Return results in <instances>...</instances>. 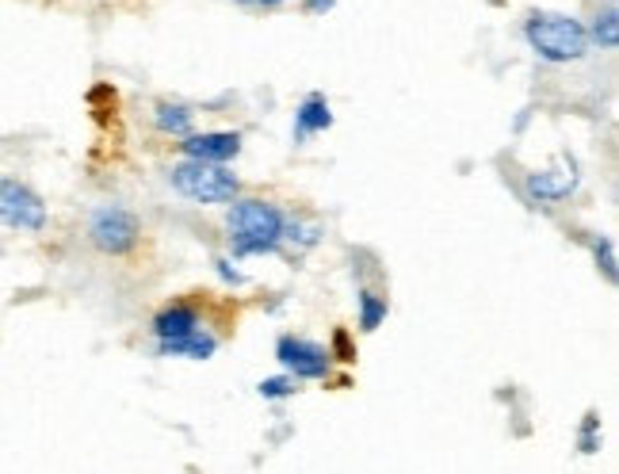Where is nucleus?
I'll return each mask as SVG.
<instances>
[{
    "label": "nucleus",
    "mask_w": 619,
    "mask_h": 474,
    "mask_svg": "<svg viewBox=\"0 0 619 474\" xmlns=\"http://www.w3.org/2000/svg\"><path fill=\"white\" fill-rule=\"evenodd\" d=\"M233 256L276 253L284 241V211L268 199H237L226 214Z\"/></svg>",
    "instance_id": "1"
},
{
    "label": "nucleus",
    "mask_w": 619,
    "mask_h": 474,
    "mask_svg": "<svg viewBox=\"0 0 619 474\" xmlns=\"http://www.w3.org/2000/svg\"><path fill=\"white\" fill-rule=\"evenodd\" d=\"M524 38L543 62H554V66L582 62L593 46L589 27L577 23L574 15H559V12H532L528 15Z\"/></svg>",
    "instance_id": "2"
},
{
    "label": "nucleus",
    "mask_w": 619,
    "mask_h": 474,
    "mask_svg": "<svg viewBox=\"0 0 619 474\" xmlns=\"http://www.w3.org/2000/svg\"><path fill=\"white\" fill-rule=\"evenodd\" d=\"M173 188L188 196L191 203H233L241 191V180L226 173V165H219V161L184 157L180 165H173Z\"/></svg>",
    "instance_id": "3"
},
{
    "label": "nucleus",
    "mask_w": 619,
    "mask_h": 474,
    "mask_svg": "<svg viewBox=\"0 0 619 474\" xmlns=\"http://www.w3.org/2000/svg\"><path fill=\"white\" fill-rule=\"evenodd\" d=\"M142 238V222L134 211H126V207H96L92 219H88V241H92L100 253L108 256H126L134 245H139Z\"/></svg>",
    "instance_id": "4"
},
{
    "label": "nucleus",
    "mask_w": 619,
    "mask_h": 474,
    "mask_svg": "<svg viewBox=\"0 0 619 474\" xmlns=\"http://www.w3.org/2000/svg\"><path fill=\"white\" fill-rule=\"evenodd\" d=\"M0 222L12 230H27L38 234L46 227V203L38 199V191H31L20 180H0Z\"/></svg>",
    "instance_id": "5"
},
{
    "label": "nucleus",
    "mask_w": 619,
    "mask_h": 474,
    "mask_svg": "<svg viewBox=\"0 0 619 474\" xmlns=\"http://www.w3.org/2000/svg\"><path fill=\"white\" fill-rule=\"evenodd\" d=\"M276 360L287 367V375H295V379H325L329 364H333V352L321 349V344H313V341H302V337H279Z\"/></svg>",
    "instance_id": "6"
},
{
    "label": "nucleus",
    "mask_w": 619,
    "mask_h": 474,
    "mask_svg": "<svg viewBox=\"0 0 619 474\" xmlns=\"http://www.w3.org/2000/svg\"><path fill=\"white\" fill-rule=\"evenodd\" d=\"M184 157H196V161H219L226 165L241 154V134L237 131H203V134H184L180 142Z\"/></svg>",
    "instance_id": "7"
},
{
    "label": "nucleus",
    "mask_w": 619,
    "mask_h": 474,
    "mask_svg": "<svg viewBox=\"0 0 619 474\" xmlns=\"http://www.w3.org/2000/svg\"><path fill=\"white\" fill-rule=\"evenodd\" d=\"M577 188V165L566 157V165L562 168H546V173H532L524 180V191L532 203H559V199H566L570 191Z\"/></svg>",
    "instance_id": "8"
},
{
    "label": "nucleus",
    "mask_w": 619,
    "mask_h": 474,
    "mask_svg": "<svg viewBox=\"0 0 619 474\" xmlns=\"http://www.w3.org/2000/svg\"><path fill=\"white\" fill-rule=\"evenodd\" d=\"M333 126V111H329V100L325 96H307V100L299 103V111H295V139H310V134L318 131H329Z\"/></svg>",
    "instance_id": "9"
},
{
    "label": "nucleus",
    "mask_w": 619,
    "mask_h": 474,
    "mask_svg": "<svg viewBox=\"0 0 619 474\" xmlns=\"http://www.w3.org/2000/svg\"><path fill=\"white\" fill-rule=\"evenodd\" d=\"M157 352H161V356L211 360L214 352H219V341H214L211 333H199V329H191V333H184V337H173V341H157Z\"/></svg>",
    "instance_id": "10"
},
{
    "label": "nucleus",
    "mask_w": 619,
    "mask_h": 474,
    "mask_svg": "<svg viewBox=\"0 0 619 474\" xmlns=\"http://www.w3.org/2000/svg\"><path fill=\"white\" fill-rule=\"evenodd\" d=\"M196 326H199V310H196V307H184V302H176V307H165V310H161V315L154 318L157 341H173V337L191 333Z\"/></svg>",
    "instance_id": "11"
},
{
    "label": "nucleus",
    "mask_w": 619,
    "mask_h": 474,
    "mask_svg": "<svg viewBox=\"0 0 619 474\" xmlns=\"http://www.w3.org/2000/svg\"><path fill=\"white\" fill-rule=\"evenodd\" d=\"M154 123L161 134H173V139H184V134H191V126H196V115H191L184 103H157L154 111Z\"/></svg>",
    "instance_id": "12"
},
{
    "label": "nucleus",
    "mask_w": 619,
    "mask_h": 474,
    "mask_svg": "<svg viewBox=\"0 0 619 474\" xmlns=\"http://www.w3.org/2000/svg\"><path fill=\"white\" fill-rule=\"evenodd\" d=\"M383 321H387V299L375 291H360V329H364V333H375Z\"/></svg>",
    "instance_id": "13"
},
{
    "label": "nucleus",
    "mask_w": 619,
    "mask_h": 474,
    "mask_svg": "<svg viewBox=\"0 0 619 474\" xmlns=\"http://www.w3.org/2000/svg\"><path fill=\"white\" fill-rule=\"evenodd\" d=\"M589 38H597L605 51H616V46H619V15H616V8H605V12H597Z\"/></svg>",
    "instance_id": "14"
},
{
    "label": "nucleus",
    "mask_w": 619,
    "mask_h": 474,
    "mask_svg": "<svg viewBox=\"0 0 619 474\" xmlns=\"http://www.w3.org/2000/svg\"><path fill=\"white\" fill-rule=\"evenodd\" d=\"M318 234L321 230L313 227V222H299V219H287L284 214V238H291V241H299V245H318Z\"/></svg>",
    "instance_id": "15"
},
{
    "label": "nucleus",
    "mask_w": 619,
    "mask_h": 474,
    "mask_svg": "<svg viewBox=\"0 0 619 474\" xmlns=\"http://www.w3.org/2000/svg\"><path fill=\"white\" fill-rule=\"evenodd\" d=\"M593 256H597V268L605 272L608 284H616V249L608 238H597L593 241Z\"/></svg>",
    "instance_id": "16"
},
{
    "label": "nucleus",
    "mask_w": 619,
    "mask_h": 474,
    "mask_svg": "<svg viewBox=\"0 0 619 474\" xmlns=\"http://www.w3.org/2000/svg\"><path fill=\"white\" fill-rule=\"evenodd\" d=\"M295 383H299L295 375H272V379H264L256 390H261V398H291L295 390H299Z\"/></svg>",
    "instance_id": "17"
},
{
    "label": "nucleus",
    "mask_w": 619,
    "mask_h": 474,
    "mask_svg": "<svg viewBox=\"0 0 619 474\" xmlns=\"http://www.w3.org/2000/svg\"><path fill=\"white\" fill-rule=\"evenodd\" d=\"M333 352H336V360H344V364H356V349H352V341H349L344 329H336L333 333Z\"/></svg>",
    "instance_id": "18"
},
{
    "label": "nucleus",
    "mask_w": 619,
    "mask_h": 474,
    "mask_svg": "<svg viewBox=\"0 0 619 474\" xmlns=\"http://www.w3.org/2000/svg\"><path fill=\"white\" fill-rule=\"evenodd\" d=\"M597 414L585 417V429H582V452H597Z\"/></svg>",
    "instance_id": "19"
},
{
    "label": "nucleus",
    "mask_w": 619,
    "mask_h": 474,
    "mask_svg": "<svg viewBox=\"0 0 619 474\" xmlns=\"http://www.w3.org/2000/svg\"><path fill=\"white\" fill-rule=\"evenodd\" d=\"M214 268H219V276L226 279V284H245V276H241L237 268H230V261H214Z\"/></svg>",
    "instance_id": "20"
},
{
    "label": "nucleus",
    "mask_w": 619,
    "mask_h": 474,
    "mask_svg": "<svg viewBox=\"0 0 619 474\" xmlns=\"http://www.w3.org/2000/svg\"><path fill=\"white\" fill-rule=\"evenodd\" d=\"M253 4H264V8H276V4H287V0H253Z\"/></svg>",
    "instance_id": "21"
}]
</instances>
